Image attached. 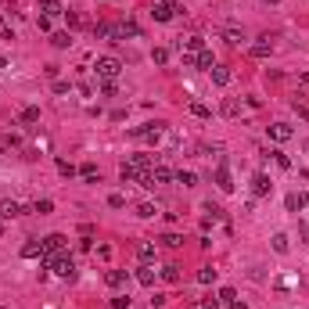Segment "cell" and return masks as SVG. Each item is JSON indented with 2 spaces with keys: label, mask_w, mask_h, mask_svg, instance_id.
Here are the masks:
<instances>
[{
  "label": "cell",
  "mask_w": 309,
  "mask_h": 309,
  "mask_svg": "<svg viewBox=\"0 0 309 309\" xmlns=\"http://www.w3.org/2000/svg\"><path fill=\"white\" fill-rule=\"evenodd\" d=\"M137 255H141V262H148V266H151V262L158 259V248H154V244H148V241H144V244H137Z\"/></svg>",
  "instance_id": "cell-15"
},
{
  "label": "cell",
  "mask_w": 309,
  "mask_h": 309,
  "mask_svg": "<svg viewBox=\"0 0 309 309\" xmlns=\"http://www.w3.org/2000/svg\"><path fill=\"white\" fill-rule=\"evenodd\" d=\"M266 137H270V141H277V144H284V141L295 137V130H291L288 122H273V126H266Z\"/></svg>",
  "instance_id": "cell-6"
},
{
  "label": "cell",
  "mask_w": 309,
  "mask_h": 309,
  "mask_svg": "<svg viewBox=\"0 0 309 309\" xmlns=\"http://www.w3.org/2000/svg\"><path fill=\"white\" fill-rule=\"evenodd\" d=\"M194 69H202V72H212L216 69V58H212V51L205 47V51H198V65Z\"/></svg>",
  "instance_id": "cell-17"
},
{
  "label": "cell",
  "mask_w": 309,
  "mask_h": 309,
  "mask_svg": "<svg viewBox=\"0 0 309 309\" xmlns=\"http://www.w3.org/2000/svg\"><path fill=\"white\" fill-rule=\"evenodd\" d=\"M94 72H97V79H119V72H122V61L119 58H97V65H94Z\"/></svg>",
  "instance_id": "cell-2"
},
{
  "label": "cell",
  "mask_w": 309,
  "mask_h": 309,
  "mask_svg": "<svg viewBox=\"0 0 309 309\" xmlns=\"http://www.w3.org/2000/svg\"><path fill=\"white\" fill-rule=\"evenodd\" d=\"M270 191H273V180H270L266 173H255V176H252V194H255V198H266Z\"/></svg>",
  "instance_id": "cell-7"
},
{
  "label": "cell",
  "mask_w": 309,
  "mask_h": 309,
  "mask_svg": "<svg viewBox=\"0 0 309 309\" xmlns=\"http://www.w3.org/2000/svg\"><path fill=\"white\" fill-rule=\"evenodd\" d=\"M65 14H69V25H72V29H83V25H86V18H83L79 11H65Z\"/></svg>",
  "instance_id": "cell-34"
},
{
  "label": "cell",
  "mask_w": 309,
  "mask_h": 309,
  "mask_svg": "<svg viewBox=\"0 0 309 309\" xmlns=\"http://www.w3.org/2000/svg\"><path fill=\"white\" fill-rule=\"evenodd\" d=\"M154 277H158V273H154V270L148 266V262H144V266H141V270H137V281H141L144 288H154Z\"/></svg>",
  "instance_id": "cell-21"
},
{
  "label": "cell",
  "mask_w": 309,
  "mask_h": 309,
  "mask_svg": "<svg viewBox=\"0 0 309 309\" xmlns=\"http://www.w3.org/2000/svg\"><path fill=\"white\" fill-rule=\"evenodd\" d=\"M51 43H54L58 51H65V47H72V33H54V36H51Z\"/></svg>",
  "instance_id": "cell-27"
},
{
  "label": "cell",
  "mask_w": 309,
  "mask_h": 309,
  "mask_svg": "<svg viewBox=\"0 0 309 309\" xmlns=\"http://www.w3.org/2000/svg\"><path fill=\"white\" fill-rule=\"evenodd\" d=\"M0 309H7V306H0Z\"/></svg>",
  "instance_id": "cell-51"
},
{
  "label": "cell",
  "mask_w": 309,
  "mask_h": 309,
  "mask_svg": "<svg viewBox=\"0 0 309 309\" xmlns=\"http://www.w3.org/2000/svg\"><path fill=\"white\" fill-rule=\"evenodd\" d=\"M65 234H47V237H43V259H54V255H61V252H65Z\"/></svg>",
  "instance_id": "cell-5"
},
{
  "label": "cell",
  "mask_w": 309,
  "mask_h": 309,
  "mask_svg": "<svg viewBox=\"0 0 309 309\" xmlns=\"http://www.w3.org/2000/svg\"><path fill=\"white\" fill-rule=\"evenodd\" d=\"M176 183H183V187H194L198 176H194V173H187V169H180V173H176Z\"/></svg>",
  "instance_id": "cell-29"
},
{
  "label": "cell",
  "mask_w": 309,
  "mask_h": 309,
  "mask_svg": "<svg viewBox=\"0 0 309 309\" xmlns=\"http://www.w3.org/2000/svg\"><path fill=\"white\" fill-rule=\"evenodd\" d=\"M36 29H40V33H47V29H51V18H47V14H40V18H36Z\"/></svg>",
  "instance_id": "cell-43"
},
{
  "label": "cell",
  "mask_w": 309,
  "mask_h": 309,
  "mask_svg": "<svg viewBox=\"0 0 309 309\" xmlns=\"http://www.w3.org/2000/svg\"><path fill=\"white\" fill-rule=\"evenodd\" d=\"M0 230H4V223H0Z\"/></svg>",
  "instance_id": "cell-50"
},
{
  "label": "cell",
  "mask_w": 309,
  "mask_h": 309,
  "mask_svg": "<svg viewBox=\"0 0 309 309\" xmlns=\"http://www.w3.org/2000/svg\"><path fill=\"white\" fill-rule=\"evenodd\" d=\"M306 209H309V205H306Z\"/></svg>",
  "instance_id": "cell-52"
},
{
  "label": "cell",
  "mask_w": 309,
  "mask_h": 309,
  "mask_svg": "<svg viewBox=\"0 0 309 309\" xmlns=\"http://www.w3.org/2000/svg\"><path fill=\"white\" fill-rule=\"evenodd\" d=\"M223 302H220V295H216V299H202V302H198V309H220Z\"/></svg>",
  "instance_id": "cell-39"
},
{
  "label": "cell",
  "mask_w": 309,
  "mask_h": 309,
  "mask_svg": "<svg viewBox=\"0 0 309 309\" xmlns=\"http://www.w3.org/2000/svg\"><path fill=\"white\" fill-rule=\"evenodd\" d=\"M248 54H252V58H270V54H273V43H270V40H259V43H252V47H248Z\"/></svg>",
  "instance_id": "cell-16"
},
{
  "label": "cell",
  "mask_w": 309,
  "mask_h": 309,
  "mask_svg": "<svg viewBox=\"0 0 309 309\" xmlns=\"http://www.w3.org/2000/svg\"><path fill=\"white\" fill-rule=\"evenodd\" d=\"M25 259H43V241H29L25 248H22Z\"/></svg>",
  "instance_id": "cell-23"
},
{
  "label": "cell",
  "mask_w": 309,
  "mask_h": 309,
  "mask_svg": "<svg viewBox=\"0 0 309 309\" xmlns=\"http://www.w3.org/2000/svg\"><path fill=\"white\" fill-rule=\"evenodd\" d=\"M273 158H277V165H281V169H291V158H288L284 151H273Z\"/></svg>",
  "instance_id": "cell-40"
},
{
  "label": "cell",
  "mask_w": 309,
  "mask_h": 309,
  "mask_svg": "<svg viewBox=\"0 0 309 309\" xmlns=\"http://www.w3.org/2000/svg\"><path fill=\"white\" fill-rule=\"evenodd\" d=\"M94 36H101V40H119V25L97 22V25H94Z\"/></svg>",
  "instance_id": "cell-11"
},
{
  "label": "cell",
  "mask_w": 309,
  "mask_h": 309,
  "mask_svg": "<svg viewBox=\"0 0 309 309\" xmlns=\"http://www.w3.org/2000/svg\"><path fill=\"white\" fill-rule=\"evenodd\" d=\"M162 122H144V126H133V137H141V141H151V144H158L162 141Z\"/></svg>",
  "instance_id": "cell-4"
},
{
  "label": "cell",
  "mask_w": 309,
  "mask_h": 309,
  "mask_svg": "<svg viewBox=\"0 0 309 309\" xmlns=\"http://www.w3.org/2000/svg\"><path fill=\"white\" fill-rule=\"evenodd\" d=\"M122 183H141V169H137L133 162H122Z\"/></svg>",
  "instance_id": "cell-12"
},
{
  "label": "cell",
  "mask_w": 309,
  "mask_h": 309,
  "mask_svg": "<svg viewBox=\"0 0 309 309\" xmlns=\"http://www.w3.org/2000/svg\"><path fill=\"white\" fill-rule=\"evenodd\" d=\"M18 122H25V126H33V122H40V108H36V104H29V108H22V115H18Z\"/></svg>",
  "instance_id": "cell-22"
},
{
  "label": "cell",
  "mask_w": 309,
  "mask_h": 309,
  "mask_svg": "<svg viewBox=\"0 0 309 309\" xmlns=\"http://www.w3.org/2000/svg\"><path fill=\"white\" fill-rule=\"evenodd\" d=\"M220 302H227V306L237 302V291H234V288H223V291H220Z\"/></svg>",
  "instance_id": "cell-36"
},
{
  "label": "cell",
  "mask_w": 309,
  "mask_h": 309,
  "mask_svg": "<svg viewBox=\"0 0 309 309\" xmlns=\"http://www.w3.org/2000/svg\"><path fill=\"white\" fill-rule=\"evenodd\" d=\"M79 176H83L86 183H101V169H97L94 162H86V165L79 169Z\"/></svg>",
  "instance_id": "cell-19"
},
{
  "label": "cell",
  "mask_w": 309,
  "mask_h": 309,
  "mask_svg": "<svg viewBox=\"0 0 309 309\" xmlns=\"http://www.w3.org/2000/svg\"><path fill=\"white\" fill-rule=\"evenodd\" d=\"M126 277H130L126 270H108L104 281H108V288H122V284H126Z\"/></svg>",
  "instance_id": "cell-18"
},
{
  "label": "cell",
  "mask_w": 309,
  "mask_h": 309,
  "mask_svg": "<svg viewBox=\"0 0 309 309\" xmlns=\"http://www.w3.org/2000/svg\"><path fill=\"white\" fill-rule=\"evenodd\" d=\"M209 76H212V83H216V86H227V83H230V69H227V65H216Z\"/></svg>",
  "instance_id": "cell-20"
},
{
  "label": "cell",
  "mask_w": 309,
  "mask_h": 309,
  "mask_svg": "<svg viewBox=\"0 0 309 309\" xmlns=\"http://www.w3.org/2000/svg\"><path fill=\"white\" fill-rule=\"evenodd\" d=\"M112 309H130V299H126V295H119V299H112Z\"/></svg>",
  "instance_id": "cell-42"
},
{
  "label": "cell",
  "mask_w": 309,
  "mask_h": 309,
  "mask_svg": "<svg viewBox=\"0 0 309 309\" xmlns=\"http://www.w3.org/2000/svg\"><path fill=\"white\" fill-rule=\"evenodd\" d=\"M176 4H173V0H154V7H151V18L154 22H173L176 18Z\"/></svg>",
  "instance_id": "cell-3"
},
{
  "label": "cell",
  "mask_w": 309,
  "mask_h": 309,
  "mask_svg": "<svg viewBox=\"0 0 309 309\" xmlns=\"http://www.w3.org/2000/svg\"><path fill=\"white\" fill-rule=\"evenodd\" d=\"M4 65H7V58H0V69H4Z\"/></svg>",
  "instance_id": "cell-48"
},
{
  "label": "cell",
  "mask_w": 309,
  "mask_h": 309,
  "mask_svg": "<svg viewBox=\"0 0 309 309\" xmlns=\"http://www.w3.org/2000/svg\"><path fill=\"white\" fill-rule=\"evenodd\" d=\"M137 216H141V220H151V216H154V205H148V202L137 205Z\"/></svg>",
  "instance_id": "cell-38"
},
{
  "label": "cell",
  "mask_w": 309,
  "mask_h": 309,
  "mask_svg": "<svg viewBox=\"0 0 309 309\" xmlns=\"http://www.w3.org/2000/svg\"><path fill=\"white\" fill-rule=\"evenodd\" d=\"M158 277H162L165 284H176V281H180V266H162V270H158Z\"/></svg>",
  "instance_id": "cell-25"
},
{
  "label": "cell",
  "mask_w": 309,
  "mask_h": 309,
  "mask_svg": "<svg viewBox=\"0 0 309 309\" xmlns=\"http://www.w3.org/2000/svg\"><path fill=\"white\" fill-rule=\"evenodd\" d=\"M237 112H241L237 101H227V104H223V115H237Z\"/></svg>",
  "instance_id": "cell-41"
},
{
  "label": "cell",
  "mask_w": 309,
  "mask_h": 309,
  "mask_svg": "<svg viewBox=\"0 0 309 309\" xmlns=\"http://www.w3.org/2000/svg\"><path fill=\"white\" fill-rule=\"evenodd\" d=\"M33 212H40V216H47V212H54V202H51V198H40V202L33 205Z\"/></svg>",
  "instance_id": "cell-31"
},
{
  "label": "cell",
  "mask_w": 309,
  "mask_h": 309,
  "mask_svg": "<svg viewBox=\"0 0 309 309\" xmlns=\"http://www.w3.org/2000/svg\"><path fill=\"white\" fill-rule=\"evenodd\" d=\"M108 205H112V209H122V205H126V198H122V194H112V198H108Z\"/></svg>",
  "instance_id": "cell-44"
},
{
  "label": "cell",
  "mask_w": 309,
  "mask_h": 309,
  "mask_svg": "<svg viewBox=\"0 0 309 309\" xmlns=\"http://www.w3.org/2000/svg\"><path fill=\"white\" fill-rule=\"evenodd\" d=\"M43 266L54 270V277H61V281H72V277H76V259L65 255V252L54 255V259H43Z\"/></svg>",
  "instance_id": "cell-1"
},
{
  "label": "cell",
  "mask_w": 309,
  "mask_h": 309,
  "mask_svg": "<svg viewBox=\"0 0 309 309\" xmlns=\"http://www.w3.org/2000/svg\"><path fill=\"white\" fill-rule=\"evenodd\" d=\"M295 112H299L302 119H309V108H306V104H299V101H295Z\"/></svg>",
  "instance_id": "cell-46"
},
{
  "label": "cell",
  "mask_w": 309,
  "mask_h": 309,
  "mask_svg": "<svg viewBox=\"0 0 309 309\" xmlns=\"http://www.w3.org/2000/svg\"><path fill=\"white\" fill-rule=\"evenodd\" d=\"M288 248H291V244H288V234H273V252H277V255H288Z\"/></svg>",
  "instance_id": "cell-26"
},
{
  "label": "cell",
  "mask_w": 309,
  "mask_h": 309,
  "mask_svg": "<svg viewBox=\"0 0 309 309\" xmlns=\"http://www.w3.org/2000/svg\"><path fill=\"white\" fill-rule=\"evenodd\" d=\"M241 40H244V36L237 33V29H230V33H227V43H234V47H237V43H241Z\"/></svg>",
  "instance_id": "cell-45"
},
{
  "label": "cell",
  "mask_w": 309,
  "mask_h": 309,
  "mask_svg": "<svg viewBox=\"0 0 309 309\" xmlns=\"http://www.w3.org/2000/svg\"><path fill=\"white\" fill-rule=\"evenodd\" d=\"M40 14L58 18V14H65V4H61V0H40Z\"/></svg>",
  "instance_id": "cell-9"
},
{
  "label": "cell",
  "mask_w": 309,
  "mask_h": 309,
  "mask_svg": "<svg viewBox=\"0 0 309 309\" xmlns=\"http://www.w3.org/2000/svg\"><path fill=\"white\" fill-rule=\"evenodd\" d=\"M216 281V270L212 266H202V270H198V284H212Z\"/></svg>",
  "instance_id": "cell-30"
},
{
  "label": "cell",
  "mask_w": 309,
  "mask_h": 309,
  "mask_svg": "<svg viewBox=\"0 0 309 309\" xmlns=\"http://www.w3.org/2000/svg\"><path fill=\"white\" fill-rule=\"evenodd\" d=\"M284 205H288V212H299V209H306V205H309V194H288V198H284Z\"/></svg>",
  "instance_id": "cell-14"
},
{
  "label": "cell",
  "mask_w": 309,
  "mask_h": 309,
  "mask_svg": "<svg viewBox=\"0 0 309 309\" xmlns=\"http://www.w3.org/2000/svg\"><path fill=\"white\" fill-rule=\"evenodd\" d=\"M158 241L165 244V248H180V244H183V237H180V234H162Z\"/></svg>",
  "instance_id": "cell-32"
},
{
  "label": "cell",
  "mask_w": 309,
  "mask_h": 309,
  "mask_svg": "<svg viewBox=\"0 0 309 309\" xmlns=\"http://www.w3.org/2000/svg\"><path fill=\"white\" fill-rule=\"evenodd\" d=\"M202 212H209V220H223V209H220V205H212V202H209Z\"/></svg>",
  "instance_id": "cell-37"
},
{
  "label": "cell",
  "mask_w": 309,
  "mask_h": 309,
  "mask_svg": "<svg viewBox=\"0 0 309 309\" xmlns=\"http://www.w3.org/2000/svg\"><path fill=\"white\" fill-rule=\"evenodd\" d=\"M101 94H104V97H115V94H119L115 79H101Z\"/></svg>",
  "instance_id": "cell-33"
},
{
  "label": "cell",
  "mask_w": 309,
  "mask_h": 309,
  "mask_svg": "<svg viewBox=\"0 0 309 309\" xmlns=\"http://www.w3.org/2000/svg\"><path fill=\"white\" fill-rule=\"evenodd\" d=\"M187 112H191L194 119H212V108L202 104V101H187Z\"/></svg>",
  "instance_id": "cell-13"
},
{
  "label": "cell",
  "mask_w": 309,
  "mask_h": 309,
  "mask_svg": "<svg viewBox=\"0 0 309 309\" xmlns=\"http://www.w3.org/2000/svg\"><path fill=\"white\" fill-rule=\"evenodd\" d=\"M216 187H220V191H234V180H230V169L227 165H220V169H216Z\"/></svg>",
  "instance_id": "cell-10"
},
{
  "label": "cell",
  "mask_w": 309,
  "mask_h": 309,
  "mask_svg": "<svg viewBox=\"0 0 309 309\" xmlns=\"http://www.w3.org/2000/svg\"><path fill=\"white\" fill-rule=\"evenodd\" d=\"M22 212H25V205L14 202V198H4V202H0V216H4V220H14V216H22Z\"/></svg>",
  "instance_id": "cell-8"
},
{
  "label": "cell",
  "mask_w": 309,
  "mask_h": 309,
  "mask_svg": "<svg viewBox=\"0 0 309 309\" xmlns=\"http://www.w3.org/2000/svg\"><path fill=\"white\" fill-rule=\"evenodd\" d=\"M58 173H61V176H69V180H72L76 173H79V169H76L72 162H65V158H58Z\"/></svg>",
  "instance_id": "cell-28"
},
{
  "label": "cell",
  "mask_w": 309,
  "mask_h": 309,
  "mask_svg": "<svg viewBox=\"0 0 309 309\" xmlns=\"http://www.w3.org/2000/svg\"><path fill=\"white\" fill-rule=\"evenodd\" d=\"M126 36L137 40V36H141V25H137V22H122V25H119V40H126Z\"/></svg>",
  "instance_id": "cell-24"
},
{
  "label": "cell",
  "mask_w": 309,
  "mask_h": 309,
  "mask_svg": "<svg viewBox=\"0 0 309 309\" xmlns=\"http://www.w3.org/2000/svg\"><path fill=\"white\" fill-rule=\"evenodd\" d=\"M151 61H154V65H165V61H169V51H165V47H154V51H151Z\"/></svg>",
  "instance_id": "cell-35"
},
{
  "label": "cell",
  "mask_w": 309,
  "mask_h": 309,
  "mask_svg": "<svg viewBox=\"0 0 309 309\" xmlns=\"http://www.w3.org/2000/svg\"><path fill=\"white\" fill-rule=\"evenodd\" d=\"M230 309H248V306H244V302H230Z\"/></svg>",
  "instance_id": "cell-47"
},
{
  "label": "cell",
  "mask_w": 309,
  "mask_h": 309,
  "mask_svg": "<svg viewBox=\"0 0 309 309\" xmlns=\"http://www.w3.org/2000/svg\"><path fill=\"white\" fill-rule=\"evenodd\" d=\"M0 25H4V18H0Z\"/></svg>",
  "instance_id": "cell-49"
}]
</instances>
